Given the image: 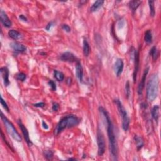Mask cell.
<instances>
[{"mask_svg": "<svg viewBox=\"0 0 161 161\" xmlns=\"http://www.w3.org/2000/svg\"><path fill=\"white\" fill-rule=\"evenodd\" d=\"M99 110L100 113L102 115L103 118H104V120L106 124V127H107L108 137L109 140V144H110V149L111 157H113V160H117L118 157V145L116 136L115 134L113 124L112 123L110 115H109L108 112L106 111V110H105L102 106H100L99 108Z\"/></svg>", "mask_w": 161, "mask_h": 161, "instance_id": "cell-1", "label": "cell"}, {"mask_svg": "<svg viewBox=\"0 0 161 161\" xmlns=\"http://www.w3.org/2000/svg\"><path fill=\"white\" fill-rule=\"evenodd\" d=\"M79 123H80V120L75 115H67L59 121L56 128L54 130V135H58L65 129L71 128V127L76 126Z\"/></svg>", "mask_w": 161, "mask_h": 161, "instance_id": "cell-2", "label": "cell"}, {"mask_svg": "<svg viewBox=\"0 0 161 161\" xmlns=\"http://www.w3.org/2000/svg\"><path fill=\"white\" fill-rule=\"evenodd\" d=\"M159 92V77L157 74L151 75L147 86V98L149 102L154 101Z\"/></svg>", "mask_w": 161, "mask_h": 161, "instance_id": "cell-3", "label": "cell"}, {"mask_svg": "<svg viewBox=\"0 0 161 161\" xmlns=\"http://www.w3.org/2000/svg\"><path fill=\"white\" fill-rule=\"evenodd\" d=\"M1 118L3 122L5 125V127L6 129H7V131L8 134L16 141L22 142V138L21 137L19 133L17 132V130L16 129H15L13 124L5 116L3 113V112H1Z\"/></svg>", "mask_w": 161, "mask_h": 161, "instance_id": "cell-4", "label": "cell"}, {"mask_svg": "<svg viewBox=\"0 0 161 161\" xmlns=\"http://www.w3.org/2000/svg\"><path fill=\"white\" fill-rule=\"evenodd\" d=\"M115 103L117 106L118 112H119L121 117V120H122V128L124 130V131H127L129 130L130 125V118L128 113H127L122 103L119 99H115Z\"/></svg>", "mask_w": 161, "mask_h": 161, "instance_id": "cell-5", "label": "cell"}, {"mask_svg": "<svg viewBox=\"0 0 161 161\" xmlns=\"http://www.w3.org/2000/svg\"><path fill=\"white\" fill-rule=\"evenodd\" d=\"M97 144H98V156H102L105 152L106 144L104 135H103L101 130L99 129L97 132Z\"/></svg>", "mask_w": 161, "mask_h": 161, "instance_id": "cell-6", "label": "cell"}, {"mask_svg": "<svg viewBox=\"0 0 161 161\" xmlns=\"http://www.w3.org/2000/svg\"><path fill=\"white\" fill-rule=\"evenodd\" d=\"M18 124H19V125L20 127L21 130H22L23 137H24V138H25V142H27V145H28L29 147H31L32 145H33V144H32V142L31 141V140H30V138L29 132L28 131V130H27V129L26 128L25 126L22 123V122L20 120H18Z\"/></svg>", "mask_w": 161, "mask_h": 161, "instance_id": "cell-7", "label": "cell"}, {"mask_svg": "<svg viewBox=\"0 0 161 161\" xmlns=\"http://www.w3.org/2000/svg\"><path fill=\"white\" fill-rule=\"evenodd\" d=\"M60 60H61L62 61L70 63L79 62L77 57H76L73 54L70 52H66L63 53L62 55L60 56Z\"/></svg>", "mask_w": 161, "mask_h": 161, "instance_id": "cell-8", "label": "cell"}, {"mask_svg": "<svg viewBox=\"0 0 161 161\" xmlns=\"http://www.w3.org/2000/svg\"><path fill=\"white\" fill-rule=\"evenodd\" d=\"M134 62H135V67L133 74V79L134 83H135L136 81V76H137L138 71L139 69V64H140L139 52L137 50H135L134 52Z\"/></svg>", "mask_w": 161, "mask_h": 161, "instance_id": "cell-9", "label": "cell"}, {"mask_svg": "<svg viewBox=\"0 0 161 161\" xmlns=\"http://www.w3.org/2000/svg\"><path fill=\"white\" fill-rule=\"evenodd\" d=\"M123 67H124V64L123 60L121 59H118L116 60V62H115L114 65V71L115 72V74H116L117 77H119L121 74V73H122Z\"/></svg>", "mask_w": 161, "mask_h": 161, "instance_id": "cell-10", "label": "cell"}, {"mask_svg": "<svg viewBox=\"0 0 161 161\" xmlns=\"http://www.w3.org/2000/svg\"><path fill=\"white\" fill-rule=\"evenodd\" d=\"M148 71H149V68H147L145 70V71L144 72V74H143V76L142 78V80L140 83L138 87V94L139 95H141L143 92V90H144L145 86V81H146L147 76L148 73Z\"/></svg>", "mask_w": 161, "mask_h": 161, "instance_id": "cell-11", "label": "cell"}, {"mask_svg": "<svg viewBox=\"0 0 161 161\" xmlns=\"http://www.w3.org/2000/svg\"><path fill=\"white\" fill-rule=\"evenodd\" d=\"M10 47L14 51L19 53H23L25 52L27 50V48L23 44L19 43V42H11L10 44Z\"/></svg>", "mask_w": 161, "mask_h": 161, "instance_id": "cell-12", "label": "cell"}, {"mask_svg": "<svg viewBox=\"0 0 161 161\" xmlns=\"http://www.w3.org/2000/svg\"><path fill=\"white\" fill-rule=\"evenodd\" d=\"M0 18H1V22L3 25L5 27L9 28L12 25V23L11 20L9 19L7 15L6 14L5 12L3 10H1L0 12Z\"/></svg>", "mask_w": 161, "mask_h": 161, "instance_id": "cell-13", "label": "cell"}, {"mask_svg": "<svg viewBox=\"0 0 161 161\" xmlns=\"http://www.w3.org/2000/svg\"><path fill=\"white\" fill-rule=\"evenodd\" d=\"M76 74L77 78L79 79L81 83H83L84 71L83 66L80 62H76Z\"/></svg>", "mask_w": 161, "mask_h": 161, "instance_id": "cell-14", "label": "cell"}, {"mask_svg": "<svg viewBox=\"0 0 161 161\" xmlns=\"http://www.w3.org/2000/svg\"><path fill=\"white\" fill-rule=\"evenodd\" d=\"M0 72L2 76V78L3 79L4 84L5 86H8L10 84V81H9V71L7 68H1L0 69Z\"/></svg>", "mask_w": 161, "mask_h": 161, "instance_id": "cell-15", "label": "cell"}, {"mask_svg": "<svg viewBox=\"0 0 161 161\" xmlns=\"http://www.w3.org/2000/svg\"><path fill=\"white\" fill-rule=\"evenodd\" d=\"M152 117L155 120V121H157L159 118V106L158 105H155L152 108V110L151 111Z\"/></svg>", "mask_w": 161, "mask_h": 161, "instance_id": "cell-16", "label": "cell"}, {"mask_svg": "<svg viewBox=\"0 0 161 161\" xmlns=\"http://www.w3.org/2000/svg\"><path fill=\"white\" fill-rule=\"evenodd\" d=\"M91 52V48L90 45L88 43L87 40L86 39H84L83 41V53L85 57H88L90 54Z\"/></svg>", "mask_w": 161, "mask_h": 161, "instance_id": "cell-17", "label": "cell"}, {"mask_svg": "<svg viewBox=\"0 0 161 161\" xmlns=\"http://www.w3.org/2000/svg\"><path fill=\"white\" fill-rule=\"evenodd\" d=\"M142 1H136V0L129 2V7L132 10L133 13H134V12L136 10V9H137L139 6L142 4Z\"/></svg>", "mask_w": 161, "mask_h": 161, "instance_id": "cell-18", "label": "cell"}, {"mask_svg": "<svg viewBox=\"0 0 161 161\" xmlns=\"http://www.w3.org/2000/svg\"><path fill=\"white\" fill-rule=\"evenodd\" d=\"M8 35L9 37L12 39H13V40H18V39L20 38L21 37H22L20 33L15 30H10L8 32Z\"/></svg>", "mask_w": 161, "mask_h": 161, "instance_id": "cell-19", "label": "cell"}, {"mask_svg": "<svg viewBox=\"0 0 161 161\" xmlns=\"http://www.w3.org/2000/svg\"><path fill=\"white\" fill-rule=\"evenodd\" d=\"M103 3H104V1H100V0H99V1H95L91 6V7L90 8V11L91 12H95L98 11L102 7Z\"/></svg>", "mask_w": 161, "mask_h": 161, "instance_id": "cell-20", "label": "cell"}, {"mask_svg": "<svg viewBox=\"0 0 161 161\" xmlns=\"http://www.w3.org/2000/svg\"><path fill=\"white\" fill-rule=\"evenodd\" d=\"M134 140L136 144V148H137V150H140L144 145V140H143V138L140 137V136H135L134 137Z\"/></svg>", "mask_w": 161, "mask_h": 161, "instance_id": "cell-21", "label": "cell"}, {"mask_svg": "<svg viewBox=\"0 0 161 161\" xmlns=\"http://www.w3.org/2000/svg\"><path fill=\"white\" fill-rule=\"evenodd\" d=\"M144 40L145 42L148 44L152 42V33L150 30H148L145 32Z\"/></svg>", "mask_w": 161, "mask_h": 161, "instance_id": "cell-22", "label": "cell"}, {"mask_svg": "<svg viewBox=\"0 0 161 161\" xmlns=\"http://www.w3.org/2000/svg\"><path fill=\"white\" fill-rule=\"evenodd\" d=\"M54 77L58 81H62L64 79V74L62 72H60L59 71L55 70L54 72Z\"/></svg>", "mask_w": 161, "mask_h": 161, "instance_id": "cell-23", "label": "cell"}, {"mask_svg": "<svg viewBox=\"0 0 161 161\" xmlns=\"http://www.w3.org/2000/svg\"><path fill=\"white\" fill-rule=\"evenodd\" d=\"M150 55L154 60H156L158 57V50L156 47L154 46L150 50Z\"/></svg>", "mask_w": 161, "mask_h": 161, "instance_id": "cell-24", "label": "cell"}, {"mask_svg": "<svg viewBox=\"0 0 161 161\" xmlns=\"http://www.w3.org/2000/svg\"><path fill=\"white\" fill-rule=\"evenodd\" d=\"M148 5L150 8V15L152 17H154L156 15V10H155V5L154 1H148Z\"/></svg>", "mask_w": 161, "mask_h": 161, "instance_id": "cell-25", "label": "cell"}, {"mask_svg": "<svg viewBox=\"0 0 161 161\" xmlns=\"http://www.w3.org/2000/svg\"><path fill=\"white\" fill-rule=\"evenodd\" d=\"M44 157L47 160H50L52 159L53 156H54V153L51 150H45L44 152Z\"/></svg>", "mask_w": 161, "mask_h": 161, "instance_id": "cell-26", "label": "cell"}, {"mask_svg": "<svg viewBox=\"0 0 161 161\" xmlns=\"http://www.w3.org/2000/svg\"><path fill=\"white\" fill-rule=\"evenodd\" d=\"M125 93H126V96L127 98H129L130 96V82L129 81H127L125 84Z\"/></svg>", "mask_w": 161, "mask_h": 161, "instance_id": "cell-27", "label": "cell"}, {"mask_svg": "<svg viewBox=\"0 0 161 161\" xmlns=\"http://www.w3.org/2000/svg\"><path fill=\"white\" fill-rule=\"evenodd\" d=\"M16 78L17 80L21 81H24L26 79V75L24 73H19L16 75Z\"/></svg>", "mask_w": 161, "mask_h": 161, "instance_id": "cell-28", "label": "cell"}, {"mask_svg": "<svg viewBox=\"0 0 161 161\" xmlns=\"http://www.w3.org/2000/svg\"><path fill=\"white\" fill-rule=\"evenodd\" d=\"M1 104L3 106V107L4 108L5 110L9 112V111H10V109H9V107H8V105H7V103L5 102V101L3 99V98H2V96H1Z\"/></svg>", "mask_w": 161, "mask_h": 161, "instance_id": "cell-29", "label": "cell"}, {"mask_svg": "<svg viewBox=\"0 0 161 161\" xmlns=\"http://www.w3.org/2000/svg\"><path fill=\"white\" fill-rule=\"evenodd\" d=\"M48 84L49 85L50 87H51V89L52 91H56V84L54 83V81L52 80H50L48 81Z\"/></svg>", "mask_w": 161, "mask_h": 161, "instance_id": "cell-30", "label": "cell"}, {"mask_svg": "<svg viewBox=\"0 0 161 161\" xmlns=\"http://www.w3.org/2000/svg\"><path fill=\"white\" fill-rule=\"evenodd\" d=\"M62 29L64 30V31L67 33H69V32H71V28H70V27L68 25H66V24H64V25H62Z\"/></svg>", "mask_w": 161, "mask_h": 161, "instance_id": "cell-31", "label": "cell"}, {"mask_svg": "<svg viewBox=\"0 0 161 161\" xmlns=\"http://www.w3.org/2000/svg\"><path fill=\"white\" fill-rule=\"evenodd\" d=\"M52 111H57L59 108V105L57 103L54 102L52 104Z\"/></svg>", "mask_w": 161, "mask_h": 161, "instance_id": "cell-32", "label": "cell"}, {"mask_svg": "<svg viewBox=\"0 0 161 161\" xmlns=\"http://www.w3.org/2000/svg\"><path fill=\"white\" fill-rule=\"evenodd\" d=\"M45 105V104L43 102L38 103H36V104L33 105V106H34L35 107H37V108H43V107H44Z\"/></svg>", "mask_w": 161, "mask_h": 161, "instance_id": "cell-33", "label": "cell"}, {"mask_svg": "<svg viewBox=\"0 0 161 161\" xmlns=\"http://www.w3.org/2000/svg\"><path fill=\"white\" fill-rule=\"evenodd\" d=\"M54 22H49V23L47 24V25L46 26V27H45V29H46L47 31H49L51 27H52L54 26Z\"/></svg>", "mask_w": 161, "mask_h": 161, "instance_id": "cell-34", "label": "cell"}, {"mask_svg": "<svg viewBox=\"0 0 161 161\" xmlns=\"http://www.w3.org/2000/svg\"><path fill=\"white\" fill-rule=\"evenodd\" d=\"M19 19H20L21 20L23 21V22H27V17H25V16H24L23 15H20V16H19Z\"/></svg>", "mask_w": 161, "mask_h": 161, "instance_id": "cell-35", "label": "cell"}, {"mask_svg": "<svg viewBox=\"0 0 161 161\" xmlns=\"http://www.w3.org/2000/svg\"><path fill=\"white\" fill-rule=\"evenodd\" d=\"M42 127H43V128L45 130H48V125L44 121H42Z\"/></svg>", "mask_w": 161, "mask_h": 161, "instance_id": "cell-36", "label": "cell"}, {"mask_svg": "<svg viewBox=\"0 0 161 161\" xmlns=\"http://www.w3.org/2000/svg\"><path fill=\"white\" fill-rule=\"evenodd\" d=\"M69 160H75L76 159H69Z\"/></svg>", "mask_w": 161, "mask_h": 161, "instance_id": "cell-37", "label": "cell"}]
</instances>
